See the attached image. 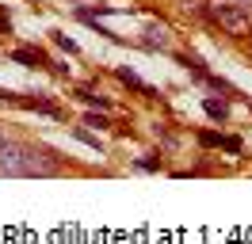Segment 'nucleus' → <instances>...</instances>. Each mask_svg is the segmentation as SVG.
<instances>
[{"label": "nucleus", "instance_id": "nucleus-13", "mask_svg": "<svg viewBox=\"0 0 252 244\" xmlns=\"http://www.w3.org/2000/svg\"><path fill=\"white\" fill-rule=\"evenodd\" d=\"M50 34H54V42L62 46V50H69V54H77V42H73L69 34H62V30H50Z\"/></svg>", "mask_w": 252, "mask_h": 244}, {"label": "nucleus", "instance_id": "nucleus-1", "mask_svg": "<svg viewBox=\"0 0 252 244\" xmlns=\"http://www.w3.org/2000/svg\"><path fill=\"white\" fill-rule=\"evenodd\" d=\"M206 19H210L221 34H229V38H249L252 34V12L237 8V4H229V0H210Z\"/></svg>", "mask_w": 252, "mask_h": 244}, {"label": "nucleus", "instance_id": "nucleus-16", "mask_svg": "<svg viewBox=\"0 0 252 244\" xmlns=\"http://www.w3.org/2000/svg\"><path fill=\"white\" fill-rule=\"evenodd\" d=\"M0 34H12V19H8L4 12H0Z\"/></svg>", "mask_w": 252, "mask_h": 244}, {"label": "nucleus", "instance_id": "nucleus-18", "mask_svg": "<svg viewBox=\"0 0 252 244\" xmlns=\"http://www.w3.org/2000/svg\"><path fill=\"white\" fill-rule=\"evenodd\" d=\"M4 141H8V134H4V126H0V145H4Z\"/></svg>", "mask_w": 252, "mask_h": 244}, {"label": "nucleus", "instance_id": "nucleus-12", "mask_svg": "<svg viewBox=\"0 0 252 244\" xmlns=\"http://www.w3.org/2000/svg\"><path fill=\"white\" fill-rule=\"evenodd\" d=\"M199 145H206V149H214V145H218V149H221V134H214V130H203V134H199Z\"/></svg>", "mask_w": 252, "mask_h": 244}, {"label": "nucleus", "instance_id": "nucleus-9", "mask_svg": "<svg viewBox=\"0 0 252 244\" xmlns=\"http://www.w3.org/2000/svg\"><path fill=\"white\" fill-rule=\"evenodd\" d=\"M203 107H206V115H210L214 122H225V119H229V107L221 103V99H203Z\"/></svg>", "mask_w": 252, "mask_h": 244}, {"label": "nucleus", "instance_id": "nucleus-11", "mask_svg": "<svg viewBox=\"0 0 252 244\" xmlns=\"http://www.w3.org/2000/svg\"><path fill=\"white\" fill-rule=\"evenodd\" d=\"M84 122H88V126H99V130H107V126H111V122H107V111H88Z\"/></svg>", "mask_w": 252, "mask_h": 244}, {"label": "nucleus", "instance_id": "nucleus-17", "mask_svg": "<svg viewBox=\"0 0 252 244\" xmlns=\"http://www.w3.org/2000/svg\"><path fill=\"white\" fill-rule=\"evenodd\" d=\"M229 4H237V8H245V12H252V0H229Z\"/></svg>", "mask_w": 252, "mask_h": 244}, {"label": "nucleus", "instance_id": "nucleus-10", "mask_svg": "<svg viewBox=\"0 0 252 244\" xmlns=\"http://www.w3.org/2000/svg\"><path fill=\"white\" fill-rule=\"evenodd\" d=\"M77 99H84V103L95 107V111H111V99H107V95H95V92H77Z\"/></svg>", "mask_w": 252, "mask_h": 244}, {"label": "nucleus", "instance_id": "nucleus-6", "mask_svg": "<svg viewBox=\"0 0 252 244\" xmlns=\"http://www.w3.org/2000/svg\"><path fill=\"white\" fill-rule=\"evenodd\" d=\"M8 61H16L23 69H46L50 65V58L38 50V46H12V50H8Z\"/></svg>", "mask_w": 252, "mask_h": 244}, {"label": "nucleus", "instance_id": "nucleus-15", "mask_svg": "<svg viewBox=\"0 0 252 244\" xmlns=\"http://www.w3.org/2000/svg\"><path fill=\"white\" fill-rule=\"evenodd\" d=\"M221 149L225 152H241V137H221Z\"/></svg>", "mask_w": 252, "mask_h": 244}, {"label": "nucleus", "instance_id": "nucleus-5", "mask_svg": "<svg viewBox=\"0 0 252 244\" xmlns=\"http://www.w3.org/2000/svg\"><path fill=\"white\" fill-rule=\"evenodd\" d=\"M142 46H145V50H153V54H160V50H172V30H168V23L149 19V23L142 27Z\"/></svg>", "mask_w": 252, "mask_h": 244}, {"label": "nucleus", "instance_id": "nucleus-4", "mask_svg": "<svg viewBox=\"0 0 252 244\" xmlns=\"http://www.w3.org/2000/svg\"><path fill=\"white\" fill-rule=\"evenodd\" d=\"M0 176H12V180H27V160H23V141H4L0 145Z\"/></svg>", "mask_w": 252, "mask_h": 244}, {"label": "nucleus", "instance_id": "nucleus-3", "mask_svg": "<svg viewBox=\"0 0 252 244\" xmlns=\"http://www.w3.org/2000/svg\"><path fill=\"white\" fill-rule=\"evenodd\" d=\"M0 103L4 107H23V111H42L50 119H65V111L54 103V99H46V95H16V92L0 88Z\"/></svg>", "mask_w": 252, "mask_h": 244}, {"label": "nucleus", "instance_id": "nucleus-19", "mask_svg": "<svg viewBox=\"0 0 252 244\" xmlns=\"http://www.w3.org/2000/svg\"><path fill=\"white\" fill-rule=\"evenodd\" d=\"M249 107H252V103H249Z\"/></svg>", "mask_w": 252, "mask_h": 244}, {"label": "nucleus", "instance_id": "nucleus-2", "mask_svg": "<svg viewBox=\"0 0 252 244\" xmlns=\"http://www.w3.org/2000/svg\"><path fill=\"white\" fill-rule=\"evenodd\" d=\"M23 160H27V180H54V176L65 172V156H58L46 145L23 141Z\"/></svg>", "mask_w": 252, "mask_h": 244}, {"label": "nucleus", "instance_id": "nucleus-8", "mask_svg": "<svg viewBox=\"0 0 252 244\" xmlns=\"http://www.w3.org/2000/svg\"><path fill=\"white\" fill-rule=\"evenodd\" d=\"M134 168H138V172H160V168H164V156H160V152H145L142 160H134Z\"/></svg>", "mask_w": 252, "mask_h": 244}, {"label": "nucleus", "instance_id": "nucleus-7", "mask_svg": "<svg viewBox=\"0 0 252 244\" xmlns=\"http://www.w3.org/2000/svg\"><path fill=\"white\" fill-rule=\"evenodd\" d=\"M119 80H123L126 88H134V92H142L145 99H157V88H153V84H145L142 76L134 73V69H119Z\"/></svg>", "mask_w": 252, "mask_h": 244}, {"label": "nucleus", "instance_id": "nucleus-14", "mask_svg": "<svg viewBox=\"0 0 252 244\" xmlns=\"http://www.w3.org/2000/svg\"><path fill=\"white\" fill-rule=\"evenodd\" d=\"M73 137H77V141H84V145H92V149H103V145H99V137H92L88 130H73Z\"/></svg>", "mask_w": 252, "mask_h": 244}]
</instances>
